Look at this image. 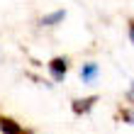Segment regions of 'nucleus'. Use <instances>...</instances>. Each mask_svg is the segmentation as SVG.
Masks as SVG:
<instances>
[{
	"instance_id": "1",
	"label": "nucleus",
	"mask_w": 134,
	"mask_h": 134,
	"mask_svg": "<svg viewBox=\"0 0 134 134\" xmlns=\"http://www.w3.org/2000/svg\"><path fill=\"white\" fill-rule=\"evenodd\" d=\"M71 71H73V61H71V56H64V54H59V56H51L49 61H46V78L59 85V83H66Z\"/></svg>"
},
{
	"instance_id": "2",
	"label": "nucleus",
	"mask_w": 134,
	"mask_h": 134,
	"mask_svg": "<svg viewBox=\"0 0 134 134\" xmlns=\"http://www.w3.org/2000/svg\"><path fill=\"white\" fill-rule=\"evenodd\" d=\"M76 76H78V81H81L85 88H93V85H98L100 78H102V66L95 59H88V61H83V64H78Z\"/></svg>"
},
{
	"instance_id": "3",
	"label": "nucleus",
	"mask_w": 134,
	"mask_h": 134,
	"mask_svg": "<svg viewBox=\"0 0 134 134\" xmlns=\"http://www.w3.org/2000/svg\"><path fill=\"white\" fill-rule=\"evenodd\" d=\"M66 17H68L66 7H56V10H49V12L39 15V17H37V27L44 29V32H54V29H59L66 22Z\"/></svg>"
},
{
	"instance_id": "4",
	"label": "nucleus",
	"mask_w": 134,
	"mask_h": 134,
	"mask_svg": "<svg viewBox=\"0 0 134 134\" xmlns=\"http://www.w3.org/2000/svg\"><path fill=\"white\" fill-rule=\"evenodd\" d=\"M98 100H100V95H95V93H90V95H78V98L71 100V112L76 117H88L93 110L98 107Z\"/></svg>"
},
{
	"instance_id": "5",
	"label": "nucleus",
	"mask_w": 134,
	"mask_h": 134,
	"mask_svg": "<svg viewBox=\"0 0 134 134\" xmlns=\"http://www.w3.org/2000/svg\"><path fill=\"white\" fill-rule=\"evenodd\" d=\"M0 134H27V129L20 122H15L12 117L0 115Z\"/></svg>"
},
{
	"instance_id": "6",
	"label": "nucleus",
	"mask_w": 134,
	"mask_h": 134,
	"mask_svg": "<svg viewBox=\"0 0 134 134\" xmlns=\"http://www.w3.org/2000/svg\"><path fill=\"white\" fill-rule=\"evenodd\" d=\"M117 122H122V124H127V127L134 129V107L122 105L120 110H117Z\"/></svg>"
},
{
	"instance_id": "7",
	"label": "nucleus",
	"mask_w": 134,
	"mask_h": 134,
	"mask_svg": "<svg viewBox=\"0 0 134 134\" xmlns=\"http://www.w3.org/2000/svg\"><path fill=\"white\" fill-rule=\"evenodd\" d=\"M124 105L134 107V81H129L127 88H124Z\"/></svg>"
},
{
	"instance_id": "8",
	"label": "nucleus",
	"mask_w": 134,
	"mask_h": 134,
	"mask_svg": "<svg viewBox=\"0 0 134 134\" xmlns=\"http://www.w3.org/2000/svg\"><path fill=\"white\" fill-rule=\"evenodd\" d=\"M127 42L132 44V49H134V20L127 22Z\"/></svg>"
}]
</instances>
